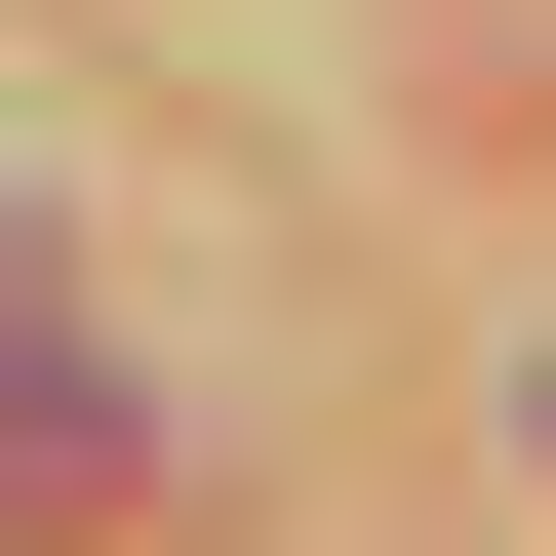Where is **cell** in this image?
<instances>
[{"label":"cell","mask_w":556,"mask_h":556,"mask_svg":"<svg viewBox=\"0 0 556 556\" xmlns=\"http://www.w3.org/2000/svg\"><path fill=\"white\" fill-rule=\"evenodd\" d=\"M119 517H160V397H119L80 318L0 278V556H119Z\"/></svg>","instance_id":"6da1fadb"}]
</instances>
